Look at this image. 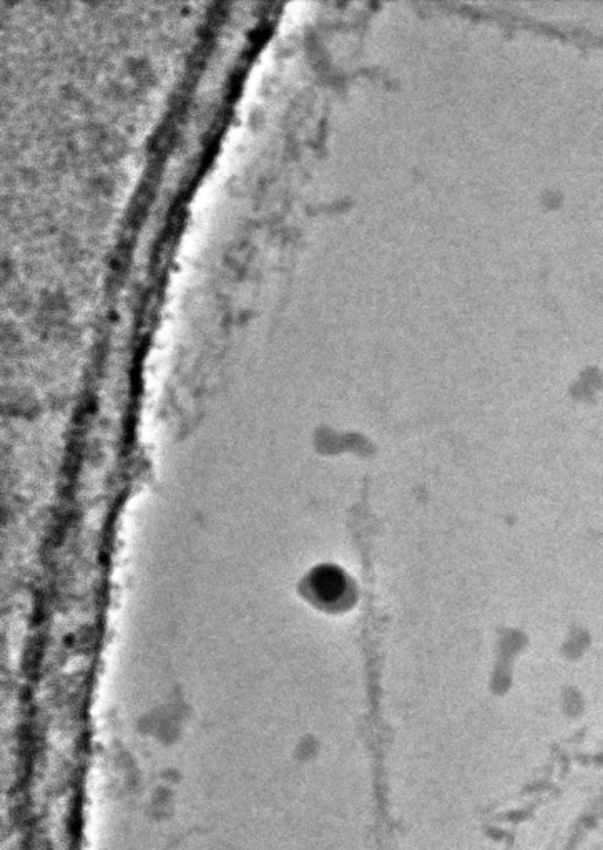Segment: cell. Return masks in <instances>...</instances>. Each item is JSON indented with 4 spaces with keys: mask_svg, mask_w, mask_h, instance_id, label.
<instances>
[{
    "mask_svg": "<svg viewBox=\"0 0 603 850\" xmlns=\"http://www.w3.org/2000/svg\"><path fill=\"white\" fill-rule=\"evenodd\" d=\"M344 581L341 576L331 570H324L316 578V591L326 600H333L343 593Z\"/></svg>",
    "mask_w": 603,
    "mask_h": 850,
    "instance_id": "1",
    "label": "cell"
}]
</instances>
